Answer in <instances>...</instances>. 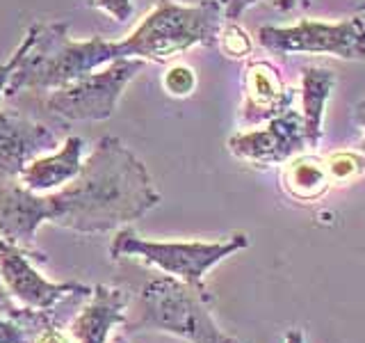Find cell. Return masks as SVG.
<instances>
[{"mask_svg":"<svg viewBox=\"0 0 365 343\" xmlns=\"http://www.w3.org/2000/svg\"><path fill=\"white\" fill-rule=\"evenodd\" d=\"M285 343H306L304 332L302 329H290L288 334H285Z\"/></svg>","mask_w":365,"mask_h":343,"instance_id":"cell-26","label":"cell"},{"mask_svg":"<svg viewBox=\"0 0 365 343\" xmlns=\"http://www.w3.org/2000/svg\"><path fill=\"white\" fill-rule=\"evenodd\" d=\"M217 44L226 57L231 60H245L254 51V41H251L249 32L240 26L237 21H224L220 34H217Z\"/></svg>","mask_w":365,"mask_h":343,"instance_id":"cell-18","label":"cell"},{"mask_svg":"<svg viewBox=\"0 0 365 343\" xmlns=\"http://www.w3.org/2000/svg\"><path fill=\"white\" fill-rule=\"evenodd\" d=\"M39 227L41 220L34 206V192L23 188L19 181H5L0 188V236L46 263V254L34 247Z\"/></svg>","mask_w":365,"mask_h":343,"instance_id":"cell-14","label":"cell"},{"mask_svg":"<svg viewBox=\"0 0 365 343\" xmlns=\"http://www.w3.org/2000/svg\"><path fill=\"white\" fill-rule=\"evenodd\" d=\"M245 247H249L247 234H233L222 240H148L133 227H121L114 232L110 257L137 259L194 289H205L203 279L208 270Z\"/></svg>","mask_w":365,"mask_h":343,"instance_id":"cell-5","label":"cell"},{"mask_svg":"<svg viewBox=\"0 0 365 343\" xmlns=\"http://www.w3.org/2000/svg\"><path fill=\"white\" fill-rule=\"evenodd\" d=\"M359 11H365V0H361V3H359Z\"/></svg>","mask_w":365,"mask_h":343,"instance_id":"cell-28","label":"cell"},{"mask_svg":"<svg viewBox=\"0 0 365 343\" xmlns=\"http://www.w3.org/2000/svg\"><path fill=\"white\" fill-rule=\"evenodd\" d=\"M30 41H32V32H30V28H28L26 37H23V39H21V44L16 46V51L11 53L3 64H0V96L5 94V89H7V85H9V78H11V74L16 71V66H19V62H21L23 53L28 51Z\"/></svg>","mask_w":365,"mask_h":343,"instance_id":"cell-21","label":"cell"},{"mask_svg":"<svg viewBox=\"0 0 365 343\" xmlns=\"http://www.w3.org/2000/svg\"><path fill=\"white\" fill-rule=\"evenodd\" d=\"M336 85V76L324 66H306L302 71V117L308 146H317L322 140L324 108Z\"/></svg>","mask_w":365,"mask_h":343,"instance_id":"cell-16","label":"cell"},{"mask_svg":"<svg viewBox=\"0 0 365 343\" xmlns=\"http://www.w3.org/2000/svg\"><path fill=\"white\" fill-rule=\"evenodd\" d=\"M32 41L11 74L5 96H16L28 89L51 91L73 80L89 76L110 62L125 60L121 39L106 37L73 39L68 23H32Z\"/></svg>","mask_w":365,"mask_h":343,"instance_id":"cell-2","label":"cell"},{"mask_svg":"<svg viewBox=\"0 0 365 343\" xmlns=\"http://www.w3.org/2000/svg\"><path fill=\"white\" fill-rule=\"evenodd\" d=\"M210 302L208 289H194L169 274H160L144 284L135 304L128 307L121 329L123 334L163 332L187 343H240L217 325Z\"/></svg>","mask_w":365,"mask_h":343,"instance_id":"cell-3","label":"cell"},{"mask_svg":"<svg viewBox=\"0 0 365 343\" xmlns=\"http://www.w3.org/2000/svg\"><path fill=\"white\" fill-rule=\"evenodd\" d=\"M60 146L57 135L37 119L0 110V181H16L34 158Z\"/></svg>","mask_w":365,"mask_h":343,"instance_id":"cell-10","label":"cell"},{"mask_svg":"<svg viewBox=\"0 0 365 343\" xmlns=\"http://www.w3.org/2000/svg\"><path fill=\"white\" fill-rule=\"evenodd\" d=\"M163 87L169 96L185 99L197 89V74H194V69L187 64H174L165 71Z\"/></svg>","mask_w":365,"mask_h":343,"instance_id":"cell-19","label":"cell"},{"mask_svg":"<svg viewBox=\"0 0 365 343\" xmlns=\"http://www.w3.org/2000/svg\"><path fill=\"white\" fill-rule=\"evenodd\" d=\"M34 259L28 249L9 243L0 236V284L16 304L34 309V312H48L60 307L66 297L85 293L91 295V286L78 282H51L34 268ZM41 263V261H37Z\"/></svg>","mask_w":365,"mask_h":343,"instance_id":"cell-8","label":"cell"},{"mask_svg":"<svg viewBox=\"0 0 365 343\" xmlns=\"http://www.w3.org/2000/svg\"><path fill=\"white\" fill-rule=\"evenodd\" d=\"M224 23V9L217 0L180 5L158 0L128 37L121 39L125 60L169 62L194 46H215Z\"/></svg>","mask_w":365,"mask_h":343,"instance_id":"cell-4","label":"cell"},{"mask_svg":"<svg viewBox=\"0 0 365 343\" xmlns=\"http://www.w3.org/2000/svg\"><path fill=\"white\" fill-rule=\"evenodd\" d=\"M228 151L254 167L285 165L290 158L306 151L304 117L297 110H285L267 121L265 129L240 131L228 137Z\"/></svg>","mask_w":365,"mask_h":343,"instance_id":"cell-9","label":"cell"},{"mask_svg":"<svg viewBox=\"0 0 365 343\" xmlns=\"http://www.w3.org/2000/svg\"><path fill=\"white\" fill-rule=\"evenodd\" d=\"M331 186H349L365 174V156L361 151H334L324 158Z\"/></svg>","mask_w":365,"mask_h":343,"instance_id":"cell-17","label":"cell"},{"mask_svg":"<svg viewBox=\"0 0 365 343\" xmlns=\"http://www.w3.org/2000/svg\"><path fill=\"white\" fill-rule=\"evenodd\" d=\"M294 87L285 85L281 71L267 60H251L245 69V103L242 117L245 126H256L279 117L292 108Z\"/></svg>","mask_w":365,"mask_h":343,"instance_id":"cell-11","label":"cell"},{"mask_svg":"<svg viewBox=\"0 0 365 343\" xmlns=\"http://www.w3.org/2000/svg\"><path fill=\"white\" fill-rule=\"evenodd\" d=\"M89 7L106 11L110 19H114L117 23H125L130 21L135 14V5L133 0H89Z\"/></svg>","mask_w":365,"mask_h":343,"instance_id":"cell-20","label":"cell"},{"mask_svg":"<svg viewBox=\"0 0 365 343\" xmlns=\"http://www.w3.org/2000/svg\"><path fill=\"white\" fill-rule=\"evenodd\" d=\"M21 304H16L14 300L9 297V293L5 291V286L0 284V314H5V316H16L21 312Z\"/></svg>","mask_w":365,"mask_h":343,"instance_id":"cell-23","label":"cell"},{"mask_svg":"<svg viewBox=\"0 0 365 343\" xmlns=\"http://www.w3.org/2000/svg\"><path fill=\"white\" fill-rule=\"evenodd\" d=\"M85 140L78 135H68L66 140L51 154L34 158L16 179L23 188L37 194H48L71 183L85 163Z\"/></svg>","mask_w":365,"mask_h":343,"instance_id":"cell-13","label":"cell"},{"mask_svg":"<svg viewBox=\"0 0 365 343\" xmlns=\"http://www.w3.org/2000/svg\"><path fill=\"white\" fill-rule=\"evenodd\" d=\"M281 186L285 194H290L292 199L306 202V204L322 199L324 194L334 188L331 186L324 158H319L315 154H306V151L290 158L288 163L283 165Z\"/></svg>","mask_w":365,"mask_h":343,"instance_id":"cell-15","label":"cell"},{"mask_svg":"<svg viewBox=\"0 0 365 343\" xmlns=\"http://www.w3.org/2000/svg\"><path fill=\"white\" fill-rule=\"evenodd\" d=\"M356 121H359V126L363 129V140H361V144H359V151L365 156V99L356 106Z\"/></svg>","mask_w":365,"mask_h":343,"instance_id":"cell-25","label":"cell"},{"mask_svg":"<svg viewBox=\"0 0 365 343\" xmlns=\"http://www.w3.org/2000/svg\"><path fill=\"white\" fill-rule=\"evenodd\" d=\"M224 9V21H237L242 16V11L249 9L251 5H256L258 0H217Z\"/></svg>","mask_w":365,"mask_h":343,"instance_id":"cell-22","label":"cell"},{"mask_svg":"<svg viewBox=\"0 0 365 343\" xmlns=\"http://www.w3.org/2000/svg\"><path fill=\"white\" fill-rule=\"evenodd\" d=\"M34 204L41 224L96 236L140 220L160 204V194L142 160L119 137L103 135L80 174L60 190L34 194Z\"/></svg>","mask_w":365,"mask_h":343,"instance_id":"cell-1","label":"cell"},{"mask_svg":"<svg viewBox=\"0 0 365 343\" xmlns=\"http://www.w3.org/2000/svg\"><path fill=\"white\" fill-rule=\"evenodd\" d=\"M144 69V60H117L73 83L51 89L43 106L66 121H106L119 106L123 89Z\"/></svg>","mask_w":365,"mask_h":343,"instance_id":"cell-6","label":"cell"},{"mask_svg":"<svg viewBox=\"0 0 365 343\" xmlns=\"http://www.w3.org/2000/svg\"><path fill=\"white\" fill-rule=\"evenodd\" d=\"M108 343H128V339H125V334H114L108 339Z\"/></svg>","mask_w":365,"mask_h":343,"instance_id":"cell-27","label":"cell"},{"mask_svg":"<svg viewBox=\"0 0 365 343\" xmlns=\"http://www.w3.org/2000/svg\"><path fill=\"white\" fill-rule=\"evenodd\" d=\"M272 3L279 11H292L294 7H308L311 0H272Z\"/></svg>","mask_w":365,"mask_h":343,"instance_id":"cell-24","label":"cell"},{"mask_svg":"<svg viewBox=\"0 0 365 343\" xmlns=\"http://www.w3.org/2000/svg\"><path fill=\"white\" fill-rule=\"evenodd\" d=\"M130 295L123 289L108 284L94 286V291L68 320L66 332L76 343H108L114 327H121L128 318Z\"/></svg>","mask_w":365,"mask_h":343,"instance_id":"cell-12","label":"cell"},{"mask_svg":"<svg viewBox=\"0 0 365 343\" xmlns=\"http://www.w3.org/2000/svg\"><path fill=\"white\" fill-rule=\"evenodd\" d=\"M258 44L269 53H311L340 60H365V23L351 16L340 23L302 19L294 26H262Z\"/></svg>","mask_w":365,"mask_h":343,"instance_id":"cell-7","label":"cell"}]
</instances>
